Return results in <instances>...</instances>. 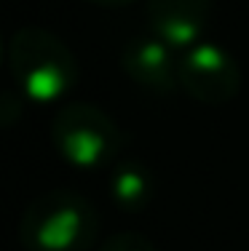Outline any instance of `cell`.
<instances>
[{
    "label": "cell",
    "instance_id": "6da1fadb",
    "mask_svg": "<svg viewBox=\"0 0 249 251\" xmlns=\"http://www.w3.org/2000/svg\"><path fill=\"white\" fill-rule=\"evenodd\" d=\"M8 67L22 97L35 104L67 97L78 80V62L70 46L40 27H22L11 38Z\"/></svg>",
    "mask_w": 249,
    "mask_h": 251
},
{
    "label": "cell",
    "instance_id": "7a4b0ae2",
    "mask_svg": "<svg viewBox=\"0 0 249 251\" xmlns=\"http://www.w3.org/2000/svg\"><path fill=\"white\" fill-rule=\"evenodd\" d=\"M97 208L73 190H49L22 214L19 241L27 251H88L97 238Z\"/></svg>",
    "mask_w": 249,
    "mask_h": 251
},
{
    "label": "cell",
    "instance_id": "3957f363",
    "mask_svg": "<svg viewBox=\"0 0 249 251\" xmlns=\"http://www.w3.org/2000/svg\"><path fill=\"white\" fill-rule=\"evenodd\" d=\"M51 142L70 166L102 169L121 147V131L105 110L88 101H67L51 121Z\"/></svg>",
    "mask_w": 249,
    "mask_h": 251
},
{
    "label": "cell",
    "instance_id": "277c9868",
    "mask_svg": "<svg viewBox=\"0 0 249 251\" xmlns=\"http://www.w3.org/2000/svg\"><path fill=\"white\" fill-rule=\"evenodd\" d=\"M180 88L201 104H225L241 88V67L220 46L195 43L180 59Z\"/></svg>",
    "mask_w": 249,
    "mask_h": 251
},
{
    "label": "cell",
    "instance_id": "5b68a950",
    "mask_svg": "<svg viewBox=\"0 0 249 251\" xmlns=\"http://www.w3.org/2000/svg\"><path fill=\"white\" fill-rule=\"evenodd\" d=\"M121 67L139 88L153 94H171L180 86V62L156 35H139L126 40L121 51Z\"/></svg>",
    "mask_w": 249,
    "mask_h": 251
},
{
    "label": "cell",
    "instance_id": "8992f818",
    "mask_svg": "<svg viewBox=\"0 0 249 251\" xmlns=\"http://www.w3.org/2000/svg\"><path fill=\"white\" fill-rule=\"evenodd\" d=\"M212 14V0H147V22L156 38L171 49L201 43Z\"/></svg>",
    "mask_w": 249,
    "mask_h": 251
},
{
    "label": "cell",
    "instance_id": "52a82bcc",
    "mask_svg": "<svg viewBox=\"0 0 249 251\" xmlns=\"http://www.w3.org/2000/svg\"><path fill=\"white\" fill-rule=\"evenodd\" d=\"M110 195L115 206L126 214H139L153 201V176L139 163H121L112 171Z\"/></svg>",
    "mask_w": 249,
    "mask_h": 251
},
{
    "label": "cell",
    "instance_id": "ba28073f",
    "mask_svg": "<svg viewBox=\"0 0 249 251\" xmlns=\"http://www.w3.org/2000/svg\"><path fill=\"white\" fill-rule=\"evenodd\" d=\"M99 251H156L150 238H145L142 232H115V235H110L108 241L99 246Z\"/></svg>",
    "mask_w": 249,
    "mask_h": 251
},
{
    "label": "cell",
    "instance_id": "9c48e42d",
    "mask_svg": "<svg viewBox=\"0 0 249 251\" xmlns=\"http://www.w3.org/2000/svg\"><path fill=\"white\" fill-rule=\"evenodd\" d=\"M22 104H25V97H19L11 88H0V128H11L19 123Z\"/></svg>",
    "mask_w": 249,
    "mask_h": 251
},
{
    "label": "cell",
    "instance_id": "30bf717a",
    "mask_svg": "<svg viewBox=\"0 0 249 251\" xmlns=\"http://www.w3.org/2000/svg\"><path fill=\"white\" fill-rule=\"evenodd\" d=\"M86 3L102 5V8H123V5H132L134 0H86Z\"/></svg>",
    "mask_w": 249,
    "mask_h": 251
},
{
    "label": "cell",
    "instance_id": "8fae6325",
    "mask_svg": "<svg viewBox=\"0 0 249 251\" xmlns=\"http://www.w3.org/2000/svg\"><path fill=\"white\" fill-rule=\"evenodd\" d=\"M0 62H3V40H0Z\"/></svg>",
    "mask_w": 249,
    "mask_h": 251
}]
</instances>
